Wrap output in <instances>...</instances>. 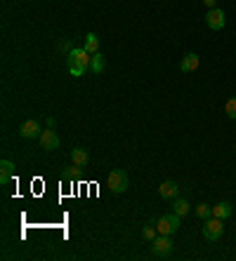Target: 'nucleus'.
Masks as SVG:
<instances>
[{
    "label": "nucleus",
    "instance_id": "f257e3e1",
    "mask_svg": "<svg viewBox=\"0 0 236 261\" xmlns=\"http://www.w3.org/2000/svg\"><path fill=\"white\" fill-rule=\"evenodd\" d=\"M90 59H92V55H90V52L71 47V52H68V57H66L68 73H71L74 78H81V75H85V71L90 68Z\"/></svg>",
    "mask_w": 236,
    "mask_h": 261
},
{
    "label": "nucleus",
    "instance_id": "f03ea898",
    "mask_svg": "<svg viewBox=\"0 0 236 261\" xmlns=\"http://www.w3.org/2000/svg\"><path fill=\"white\" fill-rule=\"evenodd\" d=\"M224 233V219H218V217H210L203 221V238L208 243H218L220 238Z\"/></svg>",
    "mask_w": 236,
    "mask_h": 261
},
{
    "label": "nucleus",
    "instance_id": "7ed1b4c3",
    "mask_svg": "<svg viewBox=\"0 0 236 261\" xmlns=\"http://www.w3.org/2000/svg\"><path fill=\"white\" fill-rule=\"evenodd\" d=\"M180 224H182V217H177V214H163V217L156 219V228H158V233H163V236H175V233L180 231Z\"/></svg>",
    "mask_w": 236,
    "mask_h": 261
},
{
    "label": "nucleus",
    "instance_id": "20e7f679",
    "mask_svg": "<svg viewBox=\"0 0 236 261\" xmlns=\"http://www.w3.org/2000/svg\"><path fill=\"white\" fill-rule=\"evenodd\" d=\"M128 186H130L128 172H123V170H111L109 172V189H111V193L121 195V193L128 191Z\"/></svg>",
    "mask_w": 236,
    "mask_h": 261
},
{
    "label": "nucleus",
    "instance_id": "39448f33",
    "mask_svg": "<svg viewBox=\"0 0 236 261\" xmlns=\"http://www.w3.org/2000/svg\"><path fill=\"white\" fill-rule=\"evenodd\" d=\"M173 247H175L173 236H163V233H158L156 240L151 243V252H154V256H168L170 252H173Z\"/></svg>",
    "mask_w": 236,
    "mask_h": 261
},
{
    "label": "nucleus",
    "instance_id": "423d86ee",
    "mask_svg": "<svg viewBox=\"0 0 236 261\" xmlns=\"http://www.w3.org/2000/svg\"><path fill=\"white\" fill-rule=\"evenodd\" d=\"M205 24H208L210 31H222L224 26H227V14H224L222 7H213V10H208V14H205Z\"/></svg>",
    "mask_w": 236,
    "mask_h": 261
},
{
    "label": "nucleus",
    "instance_id": "0eeeda50",
    "mask_svg": "<svg viewBox=\"0 0 236 261\" xmlns=\"http://www.w3.org/2000/svg\"><path fill=\"white\" fill-rule=\"evenodd\" d=\"M40 134H43V129H40L38 120H24L19 125V137L21 139H40Z\"/></svg>",
    "mask_w": 236,
    "mask_h": 261
},
{
    "label": "nucleus",
    "instance_id": "6e6552de",
    "mask_svg": "<svg viewBox=\"0 0 236 261\" xmlns=\"http://www.w3.org/2000/svg\"><path fill=\"white\" fill-rule=\"evenodd\" d=\"M40 148L43 151H57L59 148V137H57V132L52 127H48V129H43V134H40Z\"/></svg>",
    "mask_w": 236,
    "mask_h": 261
},
{
    "label": "nucleus",
    "instance_id": "1a4fd4ad",
    "mask_svg": "<svg viewBox=\"0 0 236 261\" xmlns=\"http://www.w3.org/2000/svg\"><path fill=\"white\" fill-rule=\"evenodd\" d=\"M199 66H201V57L196 55V52H189V55H184V57H182V61H180V71L182 73H194Z\"/></svg>",
    "mask_w": 236,
    "mask_h": 261
},
{
    "label": "nucleus",
    "instance_id": "9d476101",
    "mask_svg": "<svg viewBox=\"0 0 236 261\" xmlns=\"http://www.w3.org/2000/svg\"><path fill=\"white\" fill-rule=\"evenodd\" d=\"M158 195H161L163 200H175V198L180 195V186L168 179V181H163L161 186H158Z\"/></svg>",
    "mask_w": 236,
    "mask_h": 261
},
{
    "label": "nucleus",
    "instance_id": "9b49d317",
    "mask_svg": "<svg viewBox=\"0 0 236 261\" xmlns=\"http://www.w3.org/2000/svg\"><path fill=\"white\" fill-rule=\"evenodd\" d=\"M87 160L90 158H87V151L83 148V146H76L74 151H71V163H74L76 167H81V170L87 167Z\"/></svg>",
    "mask_w": 236,
    "mask_h": 261
},
{
    "label": "nucleus",
    "instance_id": "f8f14e48",
    "mask_svg": "<svg viewBox=\"0 0 236 261\" xmlns=\"http://www.w3.org/2000/svg\"><path fill=\"white\" fill-rule=\"evenodd\" d=\"M231 214H234V207H231V202H227V200L218 202V205L213 207V217H218V219H229Z\"/></svg>",
    "mask_w": 236,
    "mask_h": 261
},
{
    "label": "nucleus",
    "instance_id": "ddd939ff",
    "mask_svg": "<svg viewBox=\"0 0 236 261\" xmlns=\"http://www.w3.org/2000/svg\"><path fill=\"white\" fill-rule=\"evenodd\" d=\"M189 210H192V205L186 202V198H180V195H177V198L173 200V212L177 214V217H186Z\"/></svg>",
    "mask_w": 236,
    "mask_h": 261
},
{
    "label": "nucleus",
    "instance_id": "4468645a",
    "mask_svg": "<svg viewBox=\"0 0 236 261\" xmlns=\"http://www.w3.org/2000/svg\"><path fill=\"white\" fill-rule=\"evenodd\" d=\"M104 68H106V61H104V57L97 52V55H92V59H90V73H95V75H102L104 73Z\"/></svg>",
    "mask_w": 236,
    "mask_h": 261
},
{
    "label": "nucleus",
    "instance_id": "2eb2a0df",
    "mask_svg": "<svg viewBox=\"0 0 236 261\" xmlns=\"http://www.w3.org/2000/svg\"><path fill=\"white\" fill-rule=\"evenodd\" d=\"M12 174H14V163L3 160V163H0V184H7Z\"/></svg>",
    "mask_w": 236,
    "mask_h": 261
},
{
    "label": "nucleus",
    "instance_id": "dca6fc26",
    "mask_svg": "<svg viewBox=\"0 0 236 261\" xmlns=\"http://www.w3.org/2000/svg\"><path fill=\"white\" fill-rule=\"evenodd\" d=\"M85 52H90V55H97L100 52V38L95 36V33H87L85 36Z\"/></svg>",
    "mask_w": 236,
    "mask_h": 261
},
{
    "label": "nucleus",
    "instance_id": "f3484780",
    "mask_svg": "<svg viewBox=\"0 0 236 261\" xmlns=\"http://www.w3.org/2000/svg\"><path fill=\"white\" fill-rule=\"evenodd\" d=\"M156 236H158V228H156L154 224H147V226L142 228V238L147 240V243H154Z\"/></svg>",
    "mask_w": 236,
    "mask_h": 261
},
{
    "label": "nucleus",
    "instance_id": "a211bd4d",
    "mask_svg": "<svg viewBox=\"0 0 236 261\" xmlns=\"http://www.w3.org/2000/svg\"><path fill=\"white\" fill-rule=\"evenodd\" d=\"M196 217H199L201 221L210 219V217H213V207H210V205H205V202H201V205L196 207Z\"/></svg>",
    "mask_w": 236,
    "mask_h": 261
},
{
    "label": "nucleus",
    "instance_id": "6ab92c4d",
    "mask_svg": "<svg viewBox=\"0 0 236 261\" xmlns=\"http://www.w3.org/2000/svg\"><path fill=\"white\" fill-rule=\"evenodd\" d=\"M224 113H227L229 120H236V97L227 99V103H224Z\"/></svg>",
    "mask_w": 236,
    "mask_h": 261
},
{
    "label": "nucleus",
    "instance_id": "aec40b11",
    "mask_svg": "<svg viewBox=\"0 0 236 261\" xmlns=\"http://www.w3.org/2000/svg\"><path fill=\"white\" fill-rule=\"evenodd\" d=\"M203 5L208 7V10H213V7L218 5V0H203Z\"/></svg>",
    "mask_w": 236,
    "mask_h": 261
},
{
    "label": "nucleus",
    "instance_id": "412c9836",
    "mask_svg": "<svg viewBox=\"0 0 236 261\" xmlns=\"http://www.w3.org/2000/svg\"><path fill=\"white\" fill-rule=\"evenodd\" d=\"M45 122H48V127H52V129H55V125H57V120H55V118H48V120H45Z\"/></svg>",
    "mask_w": 236,
    "mask_h": 261
}]
</instances>
